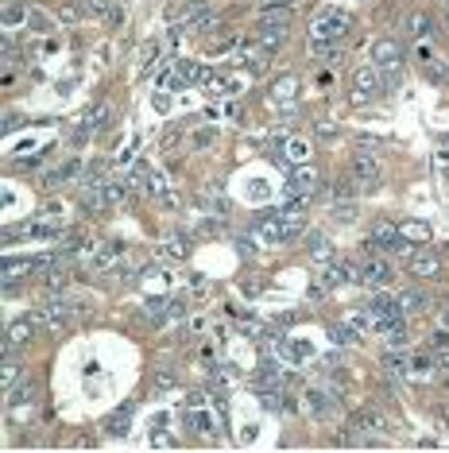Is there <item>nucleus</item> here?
<instances>
[{"mask_svg":"<svg viewBox=\"0 0 449 453\" xmlns=\"http://www.w3.org/2000/svg\"><path fill=\"white\" fill-rule=\"evenodd\" d=\"M349 28H353V16L349 12H341V8H322V12L314 16V24H310V35L314 39L333 43V39H345Z\"/></svg>","mask_w":449,"mask_h":453,"instance_id":"nucleus-1","label":"nucleus"},{"mask_svg":"<svg viewBox=\"0 0 449 453\" xmlns=\"http://www.w3.org/2000/svg\"><path fill=\"white\" fill-rule=\"evenodd\" d=\"M356 283H364V287H387V283H395V264L387 252H368L364 260H360V275Z\"/></svg>","mask_w":449,"mask_h":453,"instance_id":"nucleus-2","label":"nucleus"},{"mask_svg":"<svg viewBox=\"0 0 449 453\" xmlns=\"http://www.w3.org/2000/svg\"><path fill=\"white\" fill-rule=\"evenodd\" d=\"M349 430H356L360 446H364L368 438H387L395 426H391V419H387L384 411H376V407H360V411L353 415V426H349Z\"/></svg>","mask_w":449,"mask_h":453,"instance_id":"nucleus-3","label":"nucleus"},{"mask_svg":"<svg viewBox=\"0 0 449 453\" xmlns=\"http://www.w3.org/2000/svg\"><path fill=\"white\" fill-rule=\"evenodd\" d=\"M380 93H384L380 66H360L353 74V105H372Z\"/></svg>","mask_w":449,"mask_h":453,"instance_id":"nucleus-4","label":"nucleus"},{"mask_svg":"<svg viewBox=\"0 0 449 453\" xmlns=\"http://www.w3.org/2000/svg\"><path fill=\"white\" fill-rule=\"evenodd\" d=\"M349 175H353V182L360 186V194H376L384 186V167L376 163L372 155H356L353 167H349Z\"/></svg>","mask_w":449,"mask_h":453,"instance_id":"nucleus-5","label":"nucleus"},{"mask_svg":"<svg viewBox=\"0 0 449 453\" xmlns=\"http://www.w3.org/2000/svg\"><path fill=\"white\" fill-rule=\"evenodd\" d=\"M403 62H407V55H403V47H399L395 39H376V43H372V66H380L384 74L399 78Z\"/></svg>","mask_w":449,"mask_h":453,"instance_id":"nucleus-6","label":"nucleus"},{"mask_svg":"<svg viewBox=\"0 0 449 453\" xmlns=\"http://www.w3.org/2000/svg\"><path fill=\"white\" fill-rule=\"evenodd\" d=\"M302 399H306V411H310V419H318V422H329L333 415L341 411V399H337V392H329V387H310Z\"/></svg>","mask_w":449,"mask_h":453,"instance_id":"nucleus-7","label":"nucleus"},{"mask_svg":"<svg viewBox=\"0 0 449 453\" xmlns=\"http://www.w3.org/2000/svg\"><path fill=\"white\" fill-rule=\"evenodd\" d=\"M201 78H206V70L198 62H179L163 74V85L167 90H186V85H201Z\"/></svg>","mask_w":449,"mask_h":453,"instance_id":"nucleus-8","label":"nucleus"},{"mask_svg":"<svg viewBox=\"0 0 449 453\" xmlns=\"http://www.w3.org/2000/svg\"><path fill=\"white\" fill-rule=\"evenodd\" d=\"M314 190H318V171H314L310 163H298L287 179V194L290 198H310Z\"/></svg>","mask_w":449,"mask_h":453,"instance_id":"nucleus-9","label":"nucleus"},{"mask_svg":"<svg viewBox=\"0 0 449 453\" xmlns=\"http://www.w3.org/2000/svg\"><path fill=\"white\" fill-rule=\"evenodd\" d=\"M376 330H380V337L387 341V349H403V345L411 341V330H407V322H403V314L380 318V322H376Z\"/></svg>","mask_w":449,"mask_h":453,"instance_id":"nucleus-10","label":"nucleus"},{"mask_svg":"<svg viewBox=\"0 0 449 453\" xmlns=\"http://www.w3.org/2000/svg\"><path fill=\"white\" fill-rule=\"evenodd\" d=\"M58 252L63 256H93L97 241H93V233H85V229H74V233L58 236Z\"/></svg>","mask_w":449,"mask_h":453,"instance_id":"nucleus-11","label":"nucleus"},{"mask_svg":"<svg viewBox=\"0 0 449 453\" xmlns=\"http://www.w3.org/2000/svg\"><path fill=\"white\" fill-rule=\"evenodd\" d=\"M78 8L93 24H120V8H112V0H78Z\"/></svg>","mask_w":449,"mask_h":453,"instance_id":"nucleus-12","label":"nucleus"},{"mask_svg":"<svg viewBox=\"0 0 449 453\" xmlns=\"http://www.w3.org/2000/svg\"><path fill=\"white\" fill-rule=\"evenodd\" d=\"M411 275H415V279H438V275H442V256H438L434 248L415 252L411 256Z\"/></svg>","mask_w":449,"mask_h":453,"instance_id":"nucleus-13","label":"nucleus"},{"mask_svg":"<svg viewBox=\"0 0 449 453\" xmlns=\"http://www.w3.org/2000/svg\"><path fill=\"white\" fill-rule=\"evenodd\" d=\"M47 306L63 310V314H70V318H85V314H93V298H90V295H51Z\"/></svg>","mask_w":449,"mask_h":453,"instance_id":"nucleus-14","label":"nucleus"},{"mask_svg":"<svg viewBox=\"0 0 449 453\" xmlns=\"http://www.w3.org/2000/svg\"><path fill=\"white\" fill-rule=\"evenodd\" d=\"M35 333V318H16V322H8V333H4V353H16L23 341H31Z\"/></svg>","mask_w":449,"mask_h":453,"instance_id":"nucleus-15","label":"nucleus"},{"mask_svg":"<svg viewBox=\"0 0 449 453\" xmlns=\"http://www.w3.org/2000/svg\"><path fill=\"white\" fill-rule=\"evenodd\" d=\"M399 310L403 314H426L430 306H434V298L426 295V291H418V287H407V291H399Z\"/></svg>","mask_w":449,"mask_h":453,"instance_id":"nucleus-16","label":"nucleus"},{"mask_svg":"<svg viewBox=\"0 0 449 453\" xmlns=\"http://www.w3.org/2000/svg\"><path fill=\"white\" fill-rule=\"evenodd\" d=\"M82 171H85V167H82V159H63L58 167H51V171H47V179H43V182H47V186H66V182H74Z\"/></svg>","mask_w":449,"mask_h":453,"instance_id":"nucleus-17","label":"nucleus"},{"mask_svg":"<svg viewBox=\"0 0 449 453\" xmlns=\"http://www.w3.org/2000/svg\"><path fill=\"white\" fill-rule=\"evenodd\" d=\"M125 256V241H105V244H97V252H93V271H109L112 264Z\"/></svg>","mask_w":449,"mask_h":453,"instance_id":"nucleus-18","label":"nucleus"},{"mask_svg":"<svg viewBox=\"0 0 449 453\" xmlns=\"http://www.w3.org/2000/svg\"><path fill=\"white\" fill-rule=\"evenodd\" d=\"M279 155L287 159V163H310V140H302V136H287L283 140V147H279Z\"/></svg>","mask_w":449,"mask_h":453,"instance_id":"nucleus-19","label":"nucleus"},{"mask_svg":"<svg viewBox=\"0 0 449 453\" xmlns=\"http://www.w3.org/2000/svg\"><path fill=\"white\" fill-rule=\"evenodd\" d=\"M23 376H28V372H23V364L16 360L12 353H4V364H0V387H4V395L16 392V384H20Z\"/></svg>","mask_w":449,"mask_h":453,"instance_id":"nucleus-20","label":"nucleus"},{"mask_svg":"<svg viewBox=\"0 0 449 453\" xmlns=\"http://www.w3.org/2000/svg\"><path fill=\"white\" fill-rule=\"evenodd\" d=\"M399 233H403V241H411V244H430L434 241V229H430L426 221H415V217L399 221Z\"/></svg>","mask_w":449,"mask_h":453,"instance_id":"nucleus-21","label":"nucleus"},{"mask_svg":"<svg viewBox=\"0 0 449 453\" xmlns=\"http://www.w3.org/2000/svg\"><path fill=\"white\" fill-rule=\"evenodd\" d=\"M329 221H337V225H356L360 221V206L356 198H337L329 206Z\"/></svg>","mask_w":449,"mask_h":453,"instance_id":"nucleus-22","label":"nucleus"},{"mask_svg":"<svg viewBox=\"0 0 449 453\" xmlns=\"http://www.w3.org/2000/svg\"><path fill=\"white\" fill-rule=\"evenodd\" d=\"M186 422H190L194 434H201V438H213V434H217V419L206 411V407H190Z\"/></svg>","mask_w":449,"mask_h":453,"instance_id":"nucleus-23","label":"nucleus"},{"mask_svg":"<svg viewBox=\"0 0 449 453\" xmlns=\"http://www.w3.org/2000/svg\"><path fill=\"white\" fill-rule=\"evenodd\" d=\"M422 82L426 85H449V62L445 58H426L422 62Z\"/></svg>","mask_w":449,"mask_h":453,"instance_id":"nucleus-24","label":"nucleus"},{"mask_svg":"<svg viewBox=\"0 0 449 453\" xmlns=\"http://www.w3.org/2000/svg\"><path fill=\"white\" fill-rule=\"evenodd\" d=\"M105 198H109V209H120L132 202V186L128 179H105Z\"/></svg>","mask_w":449,"mask_h":453,"instance_id":"nucleus-25","label":"nucleus"},{"mask_svg":"<svg viewBox=\"0 0 449 453\" xmlns=\"http://www.w3.org/2000/svg\"><path fill=\"white\" fill-rule=\"evenodd\" d=\"M306 256H310L314 264H329L333 260V241L322 233H310L306 236Z\"/></svg>","mask_w":449,"mask_h":453,"instance_id":"nucleus-26","label":"nucleus"},{"mask_svg":"<svg viewBox=\"0 0 449 453\" xmlns=\"http://www.w3.org/2000/svg\"><path fill=\"white\" fill-rule=\"evenodd\" d=\"M434 372H438L434 353H418V357H411V364H407V376H415V380H430Z\"/></svg>","mask_w":449,"mask_h":453,"instance_id":"nucleus-27","label":"nucleus"},{"mask_svg":"<svg viewBox=\"0 0 449 453\" xmlns=\"http://www.w3.org/2000/svg\"><path fill=\"white\" fill-rule=\"evenodd\" d=\"M109 113H112V105L109 101H97L90 113H85V120H82V132L90 136V132H97V128H105L109 124Z\"/></svg>","mask_w":449,"mask_h":453,"instance_id":"nucleus-28","label":"nucleus"},{"mask_svg":"<svg viewBox=\"0 0 449 453\" xmlns=\"http://www.w3.org/2000/svg\"><path fill=\"white\" fill-rule=\"evenodd\" d=\"M368 310H372L376 322H380V318H391V314H403L399 298H391V295H372V298H368Z\"/></svg>","mask_w":449,"mask_h":453,"instance_id":"nucleus-29","label":"nucleus"},{"mask_svg":"<svg viewBox=\"0 0 449 453\" xmlns=\"http://www.w3.org/2000/svg\"><path fill=\"white\" fill-rule=\"evenodd\" d=\"M407 31L415 35V39H434V35H438V24L430 20L426 12H415V16L407 20Z\"/></svg>","mask_w":449,"mask_h":453,"instance_id":"nucleus-30","label":"nucleus"},{"mask_svg":"<svg viewBox=\"0 0 449 453\" xmlns=\"http://www.w3.org/2000/svg\"><path fill=\"white\" fill-rule=\"evenodd\" d=\"M295 97H298V78H295V74L279 78L275 90H271V101H275V105H290Z\"/></svg>","mask_w":449,"mask_h":453,"instance_id":"nucleus-31","label":"nucleus"},{"mask_svg":"<svg viewBox=\"0 0 449 453\" xmlns=\"http://www.w3.org/2000/svg\"><path fill=\"white\" fill-rule=\"evenodd\" d=\"M23 28L35 31V35H47V31H55V16H51V12H39V8H28V20H23Z\"/></svg>","mask_w":449,"mask_h":453,"instance_id":"nucleus-32","label":"nucleus"},{"mask_svg":"<svg viewBox=\"0 0 449 453\" xmlns=\"http://www.w3.org/2000/svg\"><path fill=\"white\" fill-rule=\"evenodd\" d=\"M163 252L171 256V260H186V256H190V241L182 233H167L163 236Z\"/></svg>","mask_w":449,"mask_h":453,"instance_id":"nucleus-33","label":"nucleus"},{"mask_svg":"<svg viewBox=\"0 0 449 453\" xmlns=\"http://www.w3.org/2000/svg\"><path fill=\"white\" fill-rule=\"evenodd\" d=\"M35 268V260H4V283L28 279V271Z\"/></svg>","mask_w":449,"mask_h":453,"instance_id":"nucleus-34","label":"nucleus"},{"mask_svg":"<svg viewBox=\"0 0 449 453\" xmlns=\"http://www.w3.org/2000/svg\"><path fill=\"white\" fill-rule=\"evenodd\" d=\"M23 20H28V8L16 4V0H4V28L12 31V28H20Z\"/></svg>","mask_w":449,"mask_h":453,"instance_id":"nucleus-35","label":"nucleus"},{"mask_svg":"<svg viewBox=\"0 0 449 453\" xmlns=\"http://www.w3.org/2000/svg\"><path fill=\"white\" fill-rule=\"evenodd\" d=\"M329 341L333 345H353L356 341V330L349 322H337V326H329Z\"/></svg>","mask_w":449,"mask_h":453,"instance_id":"nucleus-36","label":"nucleus"},{"mask_svg":"<svg viewBox=\"0 0 449 453\" xmlns=\"http://www.w3.org/2000/svg\"><path fill=\"white\" fill-rule=\"evenodd\" d=\"M345 322H349V326H353V330H356V333H364V330H368V326H372V322H376V318H372V310H349V314H345Z\"/></svg>","mask_w":449,"mask_h":453,"instance_id":"nucleus-37","label":"nucleus"},{"mask_svg":"<svg viewBox=\"0 0 449 453\" xmlns=\"http://www.w3.org/2000/svg\"><path fill=\"white\" fill-rule=\"evenodd\" d=\"M380 364H384V372L407 376V364H411V360H407V357H399V353H384V360H380Z\"/></svg>","mask_w":449,"mask_h":453,"instance_id":"nucleus-38","label":"nucleus"},{"mask_svg":"<svg viewBox=\"0 0 449 453\" xmlns=\"http://www.w3.org/2000/svg\"><path fill=\"white\" fill-rule=\"evenodd\" d=\"M128 419H132V407H125L120 415H112L105 430H109V434H117V438H125V434H128Z\"/></svg>","mask_w":449,"mask_h":453,"instance_id":"nucleus-39","label":"nucleus"},{"mask_svg":"<svg viewBox=\"0 0 449 453\" xmlns=\"http://www.w3.org/2000/svg\"><path fill=\"white\" fill-rule=\"evenodd\" d=\"M155 62H159V43H147V47L139 51V70H152Z\"/></svg>","mask_w":449,"mask_h":453,"instance_id":"nucleus-40","label":"nucleus"},{"mask_svg":"<svg viewBox=\"0 0 449 453\" xmlns=\"http://www.w3.org/2000/svg\"><path fill=\"white\" fill-rule=\"evenodd\" d=\"M213 140H217V132H213V128H198V132H194V147H198V151H206L209 144H213Z\"/></svg>","mask_w":449,"mask_h":453,"instance_id":"nucleus-41","label":"nucleus"},{"mask_svg":"<svg viewBox=\"0 0 449 453\" xmlns=\"http://www.w3.org/2000/svg\"><path fill=\"white\" fill-rule=\"evenodd\" d=\"M174 384H179V380H174L171 372H155V384L152 387H155V392H171Z\"/></svg>","mask_w":449,"mask_h":453,"instance_id":"nucleus-42","label":"nucleus"},{"mask_svg":"<svg viewBox=\"0 0 449 453\" xmlns=\"http://www.w3.org/2000/svg\"><path fill=\"white\" fill-rule=\"evenodd\" d=\"M63 213H66V209L58 206V202H47V206L39 209V217H47V221H63Z\"/></svg>","mask_w":449,"mask_h":453,"instance_id":"nucleus-43","label":"nucleus"},{"mask_svg":"<svg viewBox=\"0 0 449 453\" xmlns=\"http://www.w3.org/2000/svg\"><path fill=\"white\" fill-rule=\"evenodd\" d=\"M152 446H155V449H171V446H174V438H171V434H167V426H159V430H155Z\"/></svg>","mask_w":449,"mask_h":453,"instance_id":"nucleus-44","label":"nucleus"},{"mask_svg":"<svg viewBox=\"0 0 449 453\" xmlns=\"http://www.w3.org/2000/svg\"><path fill=\"white\" fill-rule=\"evenodd\" d=\"M78 16H82V8H74V4H63V8H58V20H66V24H74Z\"/></svg>","mask_w":449,"mask_h":453,"instance_id":"nucleus-45","label":"nucleus"},{"mask_svg":"<svg viewBox=\"0 0 449 453\" xmlns=\"http://www.w3.org/2000/svg\"><path fill=\"white\" fill-rule=\"evenodd\" d=\"M360 155H376V151H380V140H360Z\"/></svg>","mask_w":449,"mask_h":453,"instance_id":"nucleus-46","label":"nucleus"},{"mask_svg":"<svg viewBox=\"0 0 449 453\" xmlns=\"http://www.w3.org/2000/svg\"><path fill=\"white\" fill-rule=\"evenodd\" d=\"M318 136H322V140H333V136H337V124H325V120H322V124H318Z\"/></svg>","mask_w":449,"mask_h":453,"instance_id":"nucleus-47","label":"nucleus"},{"mask_svg":"<svg viewBox=\"0 0 449 453\" xmlns=\"http://www.w3.org/2000/svg\"><path fill=\"white\" fill-rule=\"evenodd\" d=\"M16 124H20V117H16V113H8V117H4V132H12Z\"/></svg>","mask_w":449,"mask_h":453,"instance_id":"nucleus-48","label":"nucleus"},{"mask_svg":"<svg viewBox=\"0 0 449 453\" xmlns=\"http://www.w3.org/2000/svg\"><path fill=\"white\" fill-rule=\"evenodd\" d=\"M449 330H438V337H434V345H438V349H445V345H449V337H445Z\"/></svg>","mask_w":449,"mask_h":453,"instance_id":"nucleus-49","label":"nucleus"},{"mask_svg":"<svg viewBox=\"0 0 449 453\" xmlns=\"http://www.w3.org/2000/svg\"><path fill=\"white\" fill-rule=\"evenodd\" d=\"M442 322H445V330H449V302L442 306Z\"/></svg>","mask_w":449,"mask_h":453,"instance_id":"nucleus-50","label":"nucleus"},{"mask_svg":"<svg viewBox=\"0 0 449 453\" xmlns=\"http://www.w3.org/2000/svg\"><path fill=\"white\" fill-rule=\"evenodd\" d=\"M268 4H279V0H268Z\"/></svg>","mask_w":449,"mask_h":453,"instance_id":"nucleus-51","label":"nucleus"},{"mask_svg":"<svg viewBox=\"0 0 449 453\" xmlns=\"http://www.w3.org/2000/svg\"><path fill=\"white\" fill-rule=\"evenodd\" d=\"M445 426H449V415H445Z\"/></svg>","mask_w":449,"mask_h":453,"instance_id":"nucleus-52","label":"nucleus"}]
</instances>
